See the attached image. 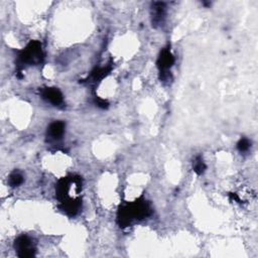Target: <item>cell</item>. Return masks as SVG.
<instances>
[{"instance_id":"cell-8","label":"cell","mask_w":258,"mask_h":258,"mask_svg":"<svg viewBox=\"0 0 258 258\" xmlns=\"http://www.w3.org/2000/svg\"><path fill=\"white\" fill-rule=\"evenodd\" d=\"M66 129V123L62 121H53L51 122L46 129V137L48 141H57L63 134Z\"/></svg>"},{"instance_id":"cell-4","label":"cell","mask_w":258,"mask_h":258,"mask_svg":"<svg viewBox=\"0 0 258 258\" xmlns=\"http://www.w3.org/2000/svg\"><path fill=\"white\" fill-rule=\"evenodd\" d=\"M174 63V56L169 46L163 47L159 52L156 60V67L159 72V79L161 82H168L171 79L170 69Z\"/></svg>"},{"instance_id":"cell-1","label":"cell","mask_w":258,"mask_h":258,"mask_svg":"<svg viewBox=\"0 0 258 258\" xmlns=\"http://www.w3.org/2000/svg\"><path fill=\"white\" fill-rule=\"evenodd\" d=\"M83 179L80 175L69 174L59 178L55 184V196L59 202V208L69 216H75L82 208Z\"/></svg>"},{"instance_id":"cell-3","label":"cell","mask_w":258,"mask_h":258,"mask_svg":"<svg viewBox=\"0 0 258 258\" xmlns=\"http://www.w3.org/2000/svg\"><path fill=\"white\" fill-rule=\"evenodd\" d=\"M17 53L16 67L18 77L24 68L39 64L42 62L44 57L42 45L37 40H30L24 48L17 50Z\"/></svg>"},{"instance_id":"cell-5","label":"cell","mask_w":258,"mask_h":258,"mask_svg":"<svg viewBox=\"0 0 258 258\" xmlns=\"http://www.w3.org/2000/svg\"><path fill=\"white\" fill-rule=\"evenodd\" d=\"M16 254L20 258H30L35 256L36 247L34 241L27 235L18 236L13 244Z\"/></svg>"},{"instance_id":"cell-9","label":"cell","mask_w":258,"mask_h":258,"mask_svg":"<svg viewBox=\"0 0 258 258\" xmlns=\"http://www.w3.org/2000/svg\"><path fill=\"white\" fill-rule=\"evenodd\" d=\"M112 70V67L111 64L110 66H107V67H98V68H95L92 72H91V75L90 77H88V79L86 80L87 82H90V83H99L101 82L104 78H106L110 72Z\"/></svg>"},{"instance_id":"cell-10","label":"cell","mask_w":258,"mask_h":258,"mask_svg":"<svg viewBox=\"0 0 258 258\" xmlns=\"http://www.w3.org/2000/svg\"><path fill=\"white\" fill-rule=\"evenodd\" d=\"M24 181V177L23 175L19 172V171H13L9 174L8 176V184L11 187H15V186H19L20 184H22V182Z\"/></svg>"},{"instance_id":"cell-2","label":"cell","mask_w":258,"mask_h":258,"mask_svg":"<svg viewBox=\"0 0 258 258\" xmlns=\"http://www.w3.org/2000/svg\"><path fill=\"white\" fill-rule=\"evenodd\" d=\"M152 210L150 204L144 199L143 196L139 197L131 203L121 205L117 213V223L121 228L130 226L135 221L145 219L151 214Z\"/></svg>"},{"instance_id":"cell-11","label":"cell","mask_w":258,"mask_h":258,"mask_svg":"<svg viewBox=\"0 0 258 258\" xmlns=\"http://www.w3.org/2000/svg\"><path fill=\"white\" fill-rule=\"evenodd\" d=\"M194 171L198 174V175H201L205 172L206 168H207V165L203 159V157L201 155H198L194 161Z\"/></svg>"},{"instance_id":"cell-7","label":"cell","mask_w":258,"mask_h":258,"mask_svg":"<svg viewBox=\"0 0 258 258\" xmlns=\"http://www.w3.org/2000/svg\"><path fill=\"white\" fill-rule=\"evenodd\" d=\"M40 96L43 100L53 106H60L63 103L61 92L55 87H45L40 90Z\"/></svg>"},{"instance_id":"cell-6","label":"cell","mask_w":258,"mask_h":258,"mask_svg":"<svg viewBox=\"0 0 258 258\" xmlns=\"http://www.w3.org/2000/svg\"><path fill=\"white\" fill-rule=\"evenodd\" d=\"M150 15L153 27H158L162 25L166 15V4L160 1L152 2L150 6Z\"/></svg>"},{"instance_id":"cell-12","label":"cell","mask_w":258,"mask_h":258,"mask_svg":"<svg viewBox=\"0 0 258 258\" xmlns=\"http://www.w3.org/2000/svg\"><path fill=\"white\" fill-rule=\"evenodd\" d=\"M250 146H251V142H250L249 139L246 138V137L241 138V139L237 142V145H236L237 149H238L240 152H246V151H248L249 148H250Z\"/></svg>"},{"instance_id":"cell-13","label":"cell","mask_w":258,"mask_h":258,"mask_svg":"<svg viewBox=\"0 0 258 258\" xmlns=\"http://www.w3.org/2000/svg\"><path fill=\"white\" fill-rule=\"evenodd\" d=\"M95 103L97 104L98 107L102 108V109H106L109 105V103L107 102V100H104V99H101L99 97H95Z\"/></svg>"}]
</instances>
